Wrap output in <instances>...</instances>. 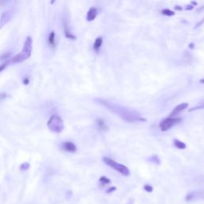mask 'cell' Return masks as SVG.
Masks as SVG:
<instances>
[{"label": "cell", "instance_id": "cell-16", "mask_svg": "<svg viewBox=\"0 0 204 204\" xmlns=\"http://www.w3.org/2000/svg\"><path fill=\"white\" fill-rule=\"evenodd\" d=\"M97 124H98V127L100 129H105V124H104V120H97Z\"/></svg>", "mask_w": 204, "mask_h": 204}, {"label": "cell", "instance_id": "cell-5", "mask_svg": "<svg viewBox=\"0 0 204 204\" xmlns=\"http://www.w3.org/2000/svg\"><path fill=\"white\" fill-rule=\"evenodd\" d=\"M179 121H181V118H165V119H164L160 122V128L163 132H166L169 130L175 124L179 123Z\"/></svg>", "mask_w": 204, "mask_h": 204}, {"label": "cell", "instance_id": "cell-28", "mask_svg": "<svg viewBox=\"0 0 204 204\" xmlns=\"http://www.w3.org/2000/svg\"><path fill=\"white\" fill-rule=\"evenodd\" d=\"M193 44H190V47H191V48H193V46H192Z\"/></svg>", "mask_w": 204, "mask_h": 204}, {"label": "cell", "instance_id": "cell-14", "mask_svg": "<svg viewBox=\"0 0 204 204\" xmlns=\"http://www.w3.org/2000/svg\"><path fill=\"white\" fill-rule=\"evenodd\" d=\"M99 181H100V183H101L102 185H106L111 183V180H110L109 179H108L107 177H105V176L100 177V179H99Z\"/></svg>", "mask_w": 204, "mask_h": 204}, {"label": "cell", "instance_id": "cell-11", "mask_svg": "<svg viewBox=\"0 0 204 204\" xmlns=\"http://www.w3.org/2000/svg\"><path fill=\"white\" fill-rule=\"evenodd\" d=\"M48 42L49 44L52 46V47L55 46V33H54V31H51L50 35H49Z\"/></svg>", "mask_w": 204, "mask_h": 204}, {"label": "cell", "instance_id": "cell-8", "mask_svg": "<svg viewBox=\"0 0 204 204\" xmlns=\"http://www.w3.org/2000/svg\"><path fill=\"white\" fill-rule=\"evenodd\" d=\"M62 148L66 152H75L77 151V147L75 146V145L73 143L69 142V141L64 142L62 144Z\"/></svg>", "mask_w": 204, "mask_h": 204}, {"label": "cell", "instance_id": "cell-20", "mask_svg": "<svg viewBox=\"0 0 204 204\" xmlns=\"http://www.w3.org/2000/svg\"><path fill=\"white\" fill-rule=\"evenodd\" d=\"M193 197H194V194H193V193H191V194H187V196H186V200L187 201H191V199L193 198Z\"/></svg>", "mask_w": 204, "mask_h": 204}, {"label": "cell", "instance_id": "cell-25", "mask_svg": "<svg viewBox=\"0 0 204 204\" xmlns=\"http://www.w3.org/2000/svg\"><path fill=\"white\" fill-rule=\"evenodd\" d=\"M28 83H29V79H28V78H24V80H23V84H24V85H27V84H28Z\"/></svg>", "mask_w": 204, "mask_h": 204}, {"label": "cell", "instance_id": "cell-13", "mask_svg": "<svg viewBox=\"0 0 204 204\" xmlns=\"http://www.w3.org/2000/svg\"><path fill=\"white\" fill-rule=\"evenodd\" d=\"M174 145H175V146L176 147V148H179V149H184V148H186V145H185L184 143L178 141V140H175V141H174Z\"/></svg>", "mask_w": 204, "mask_h": 204}, {"label": "cell", "instance_id": "cell-22", "mask_svg": "<svg viewBox=\"0 0 204 204\" xmlns=\"http://www.w3.org/2000/svg\"><path fill=\"white\" fill-rule=\"evenodd\" d=\"M6 93L5 92H0V100H2L3 99H5L6 97Z\"/></svg>", "mask_w": 204, "mask_h": 204}, {"label": "cell", "instance_id": "cell-18", "mask_svg": "<svg viewBox=\"0 0 204 204\" xmlns=\"http://www.w3.org/2000/svg\"><path fill=\"white\" fill-rule=\"evenodd\" d=\"M29 168L30 164H28V163H24V164H22L20 166V169H21L22 171H26V170H27Z\"/></svg>", "mask_w": 204, "mask_h": 204}, {"label": "cell", "instance_id": "cell-24", "mask_svg": "<svg viewBox=\"0 0 204 204\" xmlns=\"http://www.w3.org/2000/svg\"><path fill=\"white\" fill-rule=\"evenodd\" d=\"M204 108V104H202V105H200V106H198V107H195V108H191V109H190V110H189V111H190V112H191V111H193V110L198 109V108Z\"/></svg>", "mask_w": 204, "mask_h": 204}, {"label": "cell", "instance_id": "cell-17", "mask_svg": "<svg viewBox=\"0 0 204 204\" xmlns=\"http://www.w3.org/2000/svg\"><path fill=\"white\" fill-rule=\"evenodd\" d=\"M10 60H9V61H7V62H4L3 64H2V65L0 66V73H1V72H2V70H3V69H5V68H6V66H7L8 65H9V64H10Z\"/></svg>", "mask_w": 204, "mask_h": 204}, {"label": "cell", "instance_id": "cell-19", "mask_svg": "<svg viewBox=\"0 0 204 204\" xmlns=\"http://www.w3.org/2000/svg\"><path fill=\"white\" fill-rule=\"evenodd\" d=\"M144 189H145L147 192H152V191H153V187H152V186H150V185H145V187H144Z\"/></svg>", "mask_w": 204, "mask_h": 204}, {"label": "cell", "instance_id": "cell-4", "mask_svg": "<svg viewBox=\"0 0 204 204\" xmlns=\"http://www.w3.org/2000/svg\"><path fill=\"white\" fill-rule=\"evenodd\" d=\"M103 160H104V162L107 165L109 166L110 168H113L116 171H119L120 173L125 175V176H128V175H129V173H130L129 169L126 166L123 165V164H118V163L115 162L113 160H112V159L108 158V157H104Z\"/></svg>", "mask_w": 204, "mask_h": 204}, {"label": "cell", "instance_id": "cell-12", "mask_svg": "<svg viewBox=\"0 0 204 204\" xmlns=\"http://www.w3.org/2000/svg\"><path fill=\"white\" fill-rule=\"evenodd\" d=\"M102 43H103V39H102L101 37H98L97 39L95 41L94 44H93V49L95 50H98L101 46Z\"/></svg>", "mask_w": 204, "mask_h": 204}, {"label": "cell", "instance_id": "cell-23", "mask_svg": "<svg viewBox=\"0 0 204 204\" xmlns=\"http://www.w3.org/2000/svg\"><path fill=\"white\" fill-rule=\"evenodd\" d=\"M116 187H110V188H108V190H107V191H106V192L107 193H111V192H112V191H116Z\"/></svg>", "mask_w": 204, "mask_h": 204}, {"label": "cell", "instance_id": "cell-6", "mask_svg": "<svg viewBox=\"0 0 204 204\" xmlns=\"http://www.w3.org/2000/svg\"><path fill=\"white\" fill-rule=\"evenodd\" d=\"M13 17V12L11 10H6L2 13L1 18H0V28L5 26L6 23L10 21V19Z\"/></svg>", "mask_w": 204, "mask_h": 204}, {"label": "cell", "instance_id": "cell-9", "mask_svg": "<svg viewBox=\"0 0 204 204\" xmlns=\"http://www.w3.org/2000/svg\"><path fill=\"white\" fill-rule=\"evenodd\" d=\"M96 14H97V10H96V8H90L88 13H87V20L89 22L94 20L95 18L96 17Z\"/></svg>", "mask_w": 204, "mask_h": 204}, {"label": "cell", "instance_id": "cell-21", "mask_svg": "<svg viewBox=\"0 0 204 204\" xmlns=\"http://www.w3.org/2000/svg\"><path fill=\"white\" fill-rule=\"evenodd\" d=\"M10 53H8V54H4L3 55H2V56H0V60L6 59V58H7L8 57L10 56Z\"/></svg>", "mask_w": 204, "mask_h": 204}, {"label": "cell", "instance_id": "cell-15", "mask_svg": "<svg viewBox=\"0 0 204 204\" xmlns=\"http://www.w3.org/2000/svg\"><path fill=\"white\" fill-rule=\"evenodd\" d=\"M162 14H164L166 16H173L175 15V12L172 11V10H170L168 9H164V10H162Z\"/></svg>", "mask_w": 204, "mask_h": 204}, {"label": "cell", "instance_id": "cell-7", "mask_svg": "<svg viewBox=\"0 0 204 204\" xmlns=\"http://www.w3.org/2000/svg\"><path fill=\"white\" fill-rule=\"evenodd\" d=\"M187 107H188V104H187V103H183V104H179V105L176 106V107L173 109V111L171 112V114H170V117L172 118L173 116H175L178 115L179 112H181L182 111L186 109Z\"/></svg>", "mask_w": 204, "mask_h": 204}, {"label": "cell", "instance_id": "cell-27", "mask_svg": "<svg viewBox=\"0 0 204 204\" xmlns=\"http://www.w3.org/2000/svg\"><path fill=\"white\" fill-rule=\"evenodd\" d=\"M200 82H201V83H203V84H204V79L200 80Z\"/></svg>", "mask_w": 204, "mask_h": 204}, {"label": "cell", "instance_id": "cell-1", "mask_svg": "<svg viewBox=\"0 0 204 204\" xmlns=\"http://www.w3.org/2000/svg\"><path fill=\"white\" fill-rule=\"evenodd\" d=\"M98 103L103 104L104 107L108 108V109L112 111L115 113L118 114L120 117L123 118L128 122H134L138 121V120H145V119L141 117V116L138 115L137 112L130 111V110L127 109L126 108H124L120 105H116V104H113L110 102L107 101V100H101V99H98Z\"/></svg>", "mask_w": 204, "mask_h": 204}, {"label": "cell", "instance_id": "cell-3", "mask_svg": "<svg viewBox=\"0 0 204 204\" xmlns=\"http://www.w3.org/2000/svg\"><path fill=\"white\" fill-rule=\"evenodd\" d=\"M47 126L54 133H59L64 129L63 120L58 115H53L49 120Z\"/></svg>", "mask_w": 204, "mask_h": 204}, {"label": "cell", "instance_id": "cell-10", "mask_svg": "<svg viewBox=\"0 0 204 204\" xmlns=\"http://www.w3.org/2000/svg\"><path fill=\"white\" fill-rule=\"evenodd\" d=\"M64 31H65V35L67 39H72V40H74L76 39V37L74 35H73L71 34V32L69 31V27H68L67 22L66 20H64Z\"/></svg>", "mask_w": 204, "mask_h": 204}, {"label": "cell", "instance_id": "cell-2", "mask_svg": "<svg viewBox=\"0 0 204 204\" xmlns=\"http://www.w3.org/2000/svg\"><path fill=\"white\" fill-rule=\"evenodd\" d=\"M32 44H33L32 39L31 37H27L22 52L13 57L11 60H10V63H20V62H22L28 59L31 57V53H32Z\"/></svg>", "mask_w": 204, "mask_h": 204}, {"label": "cell", "instance_id": "cell-26", "mask_svg": "<svg viewBox=\"0 0 204 204\" xmlns=\"http://www.w3.org/2000/svg\"><path fill=\"white\" fill-rule=\"evenodd\" d=\"M5 4H6V2H5V1H1V0H0V8L3 7Z\"/></svg>", "mask_w": 204, "mask_h": 204}]
</instances>
